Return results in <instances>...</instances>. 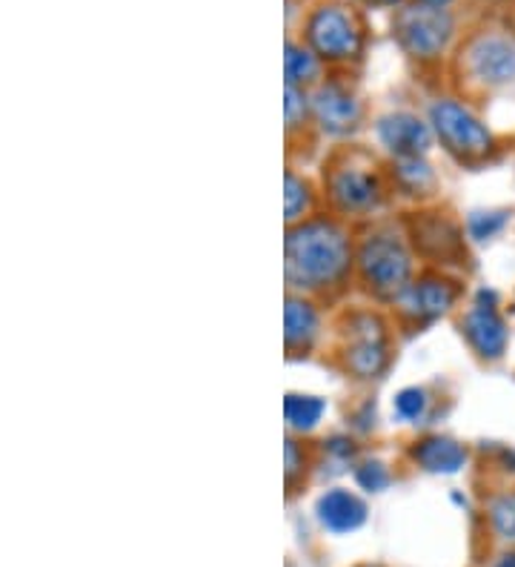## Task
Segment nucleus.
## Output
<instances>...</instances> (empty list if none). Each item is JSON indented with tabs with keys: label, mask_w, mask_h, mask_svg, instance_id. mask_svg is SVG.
I'll list each match as a JSON object with an SVG mask.
<instances>
[{
	"label": "nucleus",
	"mask_w": 515,
	"mask_h": 567,
	"mask_svg": "<svg viewBox=\"0 0 515 567\" xmlns=\"http://www.w3.org/2000/svg\"><path fill=\"white\" fill-rule=\"evenodd\" d=\"M350 270V241L332 221H309L289 229L287 281L298 290H327Z\"/></svg>",
	"instance_id": "obj_1"
},
{
	"label": "nucleus",
	"mask_w": 515,
	"mask_h": 567,
	"mask_svg": "<svg viewBox=\"0 0 515 567\" xmlns=\"http://www.w3.org/2000/svg\"><path fill=\"white\" fill-rule=\"evenodd\" d=\"M307 47L327 63L356 61L364 52L361 18L343 3H318L303 21Z\"/></svg>",
	"instance_id": "obj_2"
},
{
	"label": "nucleus",
	"mask_w": 515,
	"mask_h": 567,
	"mask_svg": "<svg viewBox=\"0 0 515 567\" xmlns=\"http://www.w3.org/2000/svg\"><path fill=\"white\" fill-rule=\"evenodd\" d=\"M392 35L401 43L406 55L419 58V61H435L446 49L453 38V14L450 9L424 7V3H410L395 12L392 23Z\"/></svg>",
	"instance_id": "obj_3"
},
{
	"label": "nucleus",
	"mask_w": 515,
	"mask_h": 567,
	"mask_svg": "<svg viewBox=\"0 0 515 567\" xmlns=\"http://www.w3.org/2000/svg\"><path fill=\"white\" fill-rule=\"evenodd\" d=\"M358 270L378 296H401L410 287V252L395 236H370L358 252Z\"/></svg>",
	"instance_id": "obj_4"
},
{
	"label": "nucleus",
	"mask_w": 515,
	"mask_h": 567,
	"mask_svg": "<svg viewBox=\"0 0 515 567\" xmlns=\"http://www.w3.org/2000/svg\"><path fill=\"white\" fill-rule=\"evenodd\" d=\"M430 121H433L435 135L459 158H481L493 150V132L459 101H450V97L435 101L430 106Z\"/></svg>",
	"instance_id": "obj_5"
},
{
	"label": "nucleus",
	"mask_w": 515,
	"mask_h": 567,
	"mask_svg": "<svg viewBox=\"0 0 515 567\" xmlns=\"http://www.w3.org/2000/svg\"><path fill=\"white\" fill-rule=\"evenodd\" d=\"M470 78L487 90H502L515 83V38L484 32L467 47L464 55Z\"/></svg>",
	"instance_id": "obj_6"
},
{
	"label": "nucleus",
	"mask_w": 515,
	"mask_h": 567,
	"mask_svg": "<svg viewBox=\"0 0 515 567\" xmlns=\"http://www.w3.org/2000/svg\"><path fill=\"white\" fill-rule=\"evenodd\" d=\"M309 106H312V115L321 124V130L330 132V135H347L361 121V104L341 83H321Z\"/></svg>",
	"instance_id": "obj_7"
},
{
	"label": "nucleus",
	"mask_w": 515,
	"mask_h": 567,
	"mask_svg": "<svg viewBox=\"0 0 515 567\" xmlns=\"http://www.w3.org/2000/svg\"><path fill=\"white\" fill-rule=\"evenodd\" d=\"M378 138L395 158H424V153L433 144V132L410 112H395V115L381 118Z\"/></svg>",
	"instance_id": "obj_8"
},
{
	"label": "nucleus",
	"mask_w": 515,
	"mask_h": 567,
	"mask_svg": "<svg viewBox=\"0 0 515 567\" xmlns=\"http://www.w3.org/2000/svg\"><path fill=\"white\" fill-rule=\"evenodd\" d=\"M378 181L361 166H347L338 169L330 181V198L341 213L358 215L367 213L378 204Z\"/></svg>",
	"instance_id": "obj_9"
},
{
	"label": "nucleus",
	"mask_w": 515,
	"mask_h": 567,
	"mask_svg": "<svg viewBox=\"0 0 515 567\" xmlns=\"http://www.w3.org/2000/svg\"><path fill=\"white\" fill-rule=\"evenodd\" d=\"M464 336H467V341L473 344V350L481 359H502L504 350H507V324L495 312V307L484 305V301H478L467 312Z\"/></svg>",
	"instance_id": "obj_10"
},
{
	"label": "nucleus",
	"mask_w": 515,
	"mask_h": 567,
	"mask_svg": "<svg viewBox=\"0 0 515 567\" xmlns=\"http://www.w3.org/2000/svg\"><path fill=\"white\" fill-rule=\"evenodd\" d=\"M455 301V290L446 281L424 278V281L410 284L399 296L401 312L412 321H433L444 316Z\"/></svg>",
	"instance_id": "obj_11"
},
{
	"label": "nucleus",
	"mask_w": 515,
	"mask_h": 567,
	"mask_svg": "<svg viewBox=\"0 0 515 567\" xmlns=\"http://www.w3.org/2000/svg\"><path fill=\"white\" fill-rule=\"evenodd\" d=\"M387 364V344L384 332L378 321L364 319V327L352 330V344L347 347V367L358 379H372L384 370Z\"/></svg>",
	"instance_id": "obj_12"
},
{
	"label": "nucleus",
	"mask_w": 515,
	"mask_h": 567,
	"mask_svg": "<svg viewBox=\"0 0 515 567\" xmlns=\"http://www.w3.org/2000/svg\"><path fill=\"white\" fill-rule=\"evenodd\" d=\"M318 522H321L323 530L330 533H352L367 522V505L356 493L350 491H336L323 493L316 505Z\"/></svg>",
	"instance_id": "obj_13"
},
{
	"label": "nucleus",
	"mask_w": 515,
	"mask_h": 567,
	"mask_svg": "<svg viewBox=\"0 0 515 567\" xmlns=\"http://www.w3.org/2000/svg\"><path fill=\"white\" fill-rule=\"evenodd\" d=\"M284 339H287L289 353L307 350L318 336V312L303 298H289L284 310Z\"/></svg>",
	"instance_id": "obj_14"
},
{
	"label": "nucleus",
	"mask_w": 515,
	"mask_h": 567,
	"mask_svg": "<svg viewBox=\"0 0 515 567\" xmlns=\"http://www.w3.org/2000/svg\"><path fill=\"white\" fill-rule=\"evenodd\" d=\"M412 456L430 473H455L467 462V450L461 447L459 442H453V439L435 436L421 442Z\"/></svg>",
	"instance_id": "obj_15"
},
{
	"label": "nucleus",
	"mask_w": 515,
	"mask_h": 567,
	"mask_svg": "<svg viewBox=\"0 0 515 567\" xmlns=\"http://www.w3.org/2000/svg\"><path fill=\"white\" fill-rule=\"evenodd\" d=\"M284 72H287L289 86H307L321 78V58L307 47V43L287 41V55H284Z\"/></svg>",
	"instance_id": "obj_16"
},
{
	"label": "nucleus",
	"mask_w": 515,
	"mask_h": 567,
	"mask_svg": "<svg viewBox=\"0 0 515 567\" xmlns=\"http://www.w3.org/2000/svg\"><path fill=\"white\" fill-rule=\"evenodd\" d=\"M323 399H316V395H296L289 393L287 402H284V413H287V424L292 430H312L318 422H321Z\"/></svg>",
	"instance_id": "obj_17"
},
{
	"label": "nucleus",
	"mask_w": 515,
	"mask_h": 567,
	"mask_svg": "<svg viewBox=\"0 0 515 567\" xmlns=\"http://www.w3.org/2000/svg\"><path fill=\"white\" fill-rule=\"evenodd\" d=\"M490 525L502 539L515 542V493L498 496L490 505Z\"/></svg>",
	"instance_id": "obj_18"
},
{
	"label": "nucleus",
	"mask_w": 515,
	"mask_h": 567,
	"mask_svg": "<svg viewBox=\"0 0 515 567\" xmlns=\"http://www.w3.org/2000/svg\"><path fill=\"white\" fill-rule=\"evenodd\" d=\"M395 175L412 193H421L433 184V169L424 164V158H399V166H395Z\"/></svg>",
	"instance_id": "obj_19"
},
{
	"label": "nucleus",
	"mask_w": 515,
	"mask_h": 567,
	"mask_svg": "<svg viewBox=\"0 0 515 567\" xmlns=\"http://www.w3.org/2000/svg\"><path fill=\"white\" fill-rule=\"evenodd\" d=\"M426 393L419 388H406L401 390L399 395H395V413H399V419H404V422H419L421 415L426 413Z\"/></svg>",
	"instance_id": "obj_20"
},
{
	"label": "nucleus",
	"mask_w": 515,
	"mask_h": 567,
	"mask_svg": "<svg viewBox=\"0 0 515 567\" xmlns=\"http://www.w3.org/2000/svg\"><path fill=\"white\" fill-rule=\"evenodd\" d=\"M309 204V187L298 175L287 173V195H284V207H287V221L301 218Z\"/></svg>",
	"instance_id": "obj_21"
},
{
	"label": "nucleus",
	"mask_w": 515,
	"mask_h": 567,
	"mask_svg": "<svg viewBox=\"0 0 515 567\" xmlns=\"http://www.w3.org/2000/svg\"><path fill=\"white\" fill-rule=\"evenodd\" d=\"M504 224H507L504 213H475L470 218V229H473L475 238H493Z\"/></svg>",
	"instance_id": "obj_22"
},
{
	"label": "nucleus",
	"mask_w": 515,
	"mask_h": 567,
	"mask_svg": "<svg viewBox=\"0 0 515 567\" xmlns=\"http://www.w3.org/2000/svg\"><path fill=\"white\" fill-rule=\"evenodd\" d=\"M284 112H287V126L303 124L307 118V95H303L301 86H289L287 83V104H284Z\"/></svg>",
	"instance_id": "obj_23"
},
{
	"label": "nucleus",
	"mask_w": 515,
	"mask_h": 567,
	"mask_svg": "<svg viewBox=\"0 0 515 567\" xmlns=\"http://www.w3.org/2000/svg\"><path fill=\"white\" fill-rule=\"evenodd\" d=\"M358 485L364 487V491H384L390 485V473L381 464H364L358 471Z\"/></svg>",
	"instance_id": "obj_24"
},
{
	"label": "nucleus",
	"mask_w": 515,
	"mask_h": 567,
	"mask_svg": "<svg viewBox=\"0 0 515 567\" xmlns=\"http://www.w3.org/2000/svg\"><path fill=\"white\" fill-rule=\"evenodd\" d=\"M412 3H424V7L446 9V7H450V3H453V0H412Z\"/></svg>",
	"instance_id": "obj_25"
},
{
	"label": "nucleus",
	"mask_w": 515,
	"mask_h": 567,
	"mask_svg": "<svg viewBox=\"0 0 515 567\" xmlns=\"http://www.w3.org/2000/svg\"><path fill=\"white\" fill-rule=\"evenodd\" d=\"M364 3H372V7H401V0H364Z\"/></svg>",
	"instance_id": "obj_26"
},
{
	"label": "nucleus",
	"mask_w": 515,
	"mask_h": 567,
	"mask_svg": "<svg viewBox=\"0 0 515 567\" xmlns=\"http://www.w3.org/2000/svg\"><path fill=\"white\" fill-rule=\"evenodd\" d=\"M495 567H515V554L502 556V559H498V565H495Z\"/></svg>",
	"instance_id": "obj_27"
}]
</instances>
